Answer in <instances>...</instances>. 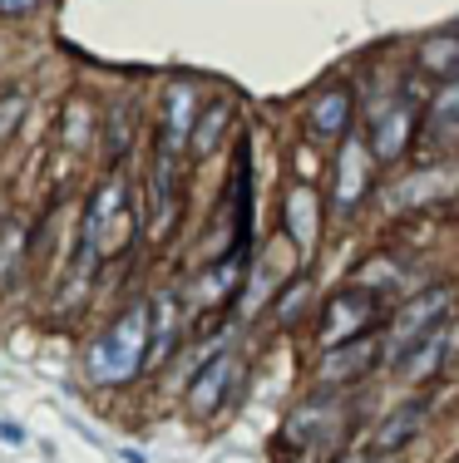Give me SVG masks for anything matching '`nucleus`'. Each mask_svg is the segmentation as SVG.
<instances>
[{
    "label": "nucleus",
    "mask_w": 459,
    "mask_h": 463,
    "mask_svg": "<svg viewBox=\"0 0 459 463\" xmlns=\"http://www.w3.org/2000/svg\"><path fill=\"white\" fill-rule=\"evenodd\" d=\"M0 444H25V429H15V424H0Z\"/></svg>",
    "instance_id": "nucleus-22"
},
{
    "label": "nucleus",
    "mask_w": 459,
    "mask_h": 463,
    "mask_svg": "<svg viewBox=\"0 0 459 463\" xmlns=\"http://www.w3.org/2000/svg\"><path fill=\"white\" fill-rule=\"evenodd\" d=\"M435 187H454V168H440V163H430V168H425V173H415V178H406V183H400L396 187V203H430V197H440V193H435Z\"/></svg>",
    "instance_id": "nucleus-14"
},
{
    "label": "nucleus",
    "mask_w": 459,
    "mask_h": 463,
    "mask_svg": "<svg viewBox=\"0 0 459 463\" xmlns=\"http://www.w3.org/2000/svg\"><path fill=\"white\" fill-rule=\"evenodd\" d=\"M415 134V109L410 104H390L386 114L376 118V128H370V153H376L380 163L400 158L406 153V143Z\"/></svg>",
    "instance_id": "nucleus-9"
},
{
    "label": "nucleus",
    "mask_w": 459,
    "mask_h": 463,
    "mask_svg": "<svg viewBox=\"0 0 459 463\" xmlns=\"http://www.w3.org/2000/svg\"><path fill=\"white\" fill-rule=\"evenodd\" d=\"M459 301V291L450 281H435L425 286L420 296H410L400 311H390L386 335H380V365H400L425 335H435L440 326H450V306Z\"/></svg>",
    "instance_id": "nucleus-2"
},
{
    "label": "nucleus",
    "mask_w": 459,
    "mask_h": 463,
    "mask_svg": "<svg viewBox=\"0 0 459 463\" xmlns=\"http://www.w3.org/2000/svg\"><path fill=\"white\" fill-rule=\"evenodd\" d=\"M40 0H0V15H30Z\"/></svg>",
    "instance_id": "nucleus-21"
},
{
    "label": "nucleus",
    "mask_w": 459,
    "mask_h": 463,
    "mask_svg": "<svg viewBox=\"0 0 459 463\" xmlns=\"http://www.w3.org/2000/svg\"><path fill=\"white\" fill-rule=\"evenodd\" d=\"M376 365H380V335H360V340H346V345L321 350L316 380L321 384H356V380H366Z\"/></svg>",
    "instance_id": "nucleus-5"
},
{
    "label": "nucleus",
    "mask_w": 459,
    "mask_h": 463,
    "mask_svg": "<svg viewBox=\"0 0 459 463\" xmlns=\"http://www.w3.org/2000/svg\"><path fill=\"white\" fill-rule=\"evenodd\" d=\"M351 463H356V458H351Z\"/></svg>",
    "instance_id": "nucleus-24"
},
{
    "label": "nucleus",
    "mask_w": 459,
    "mask_h": 463,
    "mask_svg": "<svg viewBox=\"0 0 459 463\" xmlns=\"http://www.w3.org/2000/svg\"><path fill=\"white\" fill-rule=\"evenodd\" d=\"M233 370H237V360H233V350H223V355H213L207 365L193 374V384H188V410L207 419L223 404V390H227V380H233Z\"/></svg>",
    "instance_id": "nucleus-6"
},
{
    "label": "nucleus",
    "mask_w": 459,
    "mask_h": 463,
    "mask_svg": "<svg viewBox=\"0 0 459 463\" xmlns=\"http://www.w3.org/2000/svg\"><path fill=\"white\" fill-rule=\"evenodd\" d=\"M430 134L445 138V134H459V80H450L430 104Z\"/></svg>",
    "instance_id": "nucleus-17"
},
{
    "label": "nucleus",
    "mask_w": 459,
    "mask_h": 463,
    "mask_svg": "<svg viewBox=\"0 0 459 463\" xmlns=\"http://www.w3.org/2000/svg\"><path fill=\"white\" fill-rule=\"evenodd\" d=\"M420 64L430 74H440L445 84L459 80V35H440V40H430V45L420 50Z\"/></svg>",
    "instance_id": "nucleus-16"
},
{
    "label": "nucleus",
    "mask_w": 459,
    "mask_h": 463,
    "mask_svg": "<svg viewBox=\"0 0 459 463\" xmlns=\"http://www.w3.org/2000/svg\"><path fill=\"white\" fill-rule=\"evenodd\" d=\"M351 118H356L351 90H326L311 104V114H306V128H311V138H346L351 134Z\"/></svg>",
    "instance_id": "nucleus-7"
},
{
    "label": "nucleus",
    "mask_w": 459,
    "mask_h": 463,
    "mask_svg": "<svg viewBox=\"0 0 459 463\" xmlns=\"http://www.w3.org/2000/svg\"><path fill=\"white\" fill-rule=\"evenodd\" d=\"M15 257H20V232H15V227H5V241H0V281L10 277Z\"/></svg>",
    "instance_id": "nucleus-19"
},
{
    "label": "nucleus",
    "mask_w": 459,
    "mask_h": 463,
    "mask_svg": "<svg viewBox=\"0 0 459 463\" xmlns=\"http://www.w3.org/2000/svg\"><path fill=\"white\" fill-rule=\"evenodd\" d=\"M148 330H153V306H129L124 316L104 326V335L90 345V380L104 390H119L134 374L148 370Z\"/></svg>",
    "instance_id": "nucleus-1"
},
{
    "label": "nucleus",
    "mask_w": 459,
    "mask_h": 463,
    "mask_svg": "<svg viewBox=\"0 0 459 463\" xmlns=\"http://www.w3.org/2000/svg\"><path fill=\"white\" fill-rule=\"evenodd\" d=\"M316 232H321V203H316V193L311 187H292V197H287V237H292V247H297L301 257L316 251Z\"/></svg>",
    "instance_id": "nucleus-10"
},
{
    "label": "nucleus",
    "mask_w": 459,
    "mask_h": 463,
    "mask_svg": "<svg viewBox=\"0 0 459 463\" xmlns=\"http://www.w3.org/2000/svg\"><path fill=\"white\" fill-rule=\"evenodd\" d=\"M178 306L168 301V296H158L153 301V330H148V370L163 365V360L173 355V340H178Z\"/></svg>",
    "instance_id": "nucleus-12"
},
{
    "label": "nucleus",
    "mask_w": 459,
    "mask_h": 463,
    "mask_svg": "<svg viewBox=\"0 0 459 463\" xmlns=\"http://www.w3.org/2000/svg\"><path fill=\"white\" fill-rule=\"evenodd\" d=\"M370 173H376V153L360 134L341 138V158H336V183H331V207L336 213H356L370 193Z\"/></svg>",
    "instance_id": "nucleus-4"
},
{
    "label": "nucleus",
    "mask_w": 459,
    "mask_h": 463,
    "mask_svg": "<svg viewBox=\"0 0 459 463\" xmlns=\"http://www.w3.org/2000/svg\"><path fill=\"white\" fill-rule=\"evenodd\" d=\"M306 301H311V277H297V281L287 286V291L277 296V306H272V311H277L282 326H292V321H297V316L306 311Z\"/></svg>",
    "instance_id": "nucleus-18"
},
{
    "label": "nucleus",
    "mask_w": 459,
    "mask_h": 463,
    "mask_svg": "<svg viewBox=\"0 0 459 463\" xmlns=\"http://www.w3.org/2000/svg\"><path fill=\"white\" fill-rule=\"evenodd\" d=\"M124 458H129V463H148L144 454H139V449H124Z\"/></svg>",
    "instance_id": "nucleus-23"
},
{
    "label": "nucleus",
    "mask_w": 459,
    "mask_h": 463,
    "mask_svg": "<svg viewBox=\"0 0 459 463\" xmlns=\"http://www.w3.org/2000/svg\"><path fill=\"white\" fill-rule=\"evenodd\" d=\"M380 311H386V301H380L370 286H346V291H336L331 306L321 311V345L331 350V345H346V340L376 335Z\"/></svg>",
    "instance_id": "nucleus-3"
},
{
    "label": "nucleus",
    "mask_w": 459,
    "mask_h": 463,
    "mask_svg": "<svg viewBox=\"0 0 459 463\" xmlns=\"http://www.w3.org/2000/svg\"><path fill=\"white\" fill-rule=\"evenodd\" d=\"M420 424H425V404L420 400L400 404V410L376 429V454H396V449H406L410 439L420 434Z\"/></svg>",
    "instance_id": "nucleus-11"
},
{
    "label": "nucleus",
    "mask_w": 459,
    "mask_h": 463,
    "mask_svg": "<svg viewBox=\"0 0 459 463\" xmlns=\"http://www.w3.org/2000/svg\"><path fill=\"white\" fill-rule=\"evenodd\" d=\"M193 138V90L188 84H173L168 90V118H163V143L183 148Z\"/></svg>",
    "instance_id": "nucleus-13"
},
{
    "label": "nucleus",
    "mask_w": 459,
    "mask_h": 463,
    "mask_svg": "<svg viewBox=\"0 0 459 463\" xmlns=\"http://www.w3.org/2000/svg\"><path fill=\"white\" fill-rule=\"evenodd\" d=\"M20 109H25V99L20 94H10V99H0V138L15 128V118H20Z\"/></svg>",
    "instance_id": "nucleus-20"
},
{
    "label": "nucleus",
    "mask_w": 459,
    "mask_h": 463,
    "mask_svg": "<svg viewBox=\"0 0 459 463\" xmlns=\"http://www.w3.org/2000/svg\"><path fill=\"white\" fill-rule=\"evenodd\" d=\"M450 345H454V326H440L435 335H425L396 370L406 374L410 384H425V380H435V374L445 370V360H450Z\"/></svg>",
    "instance_id": "nucleus-8"
},
{
    "label": "nucleus",
    "mask_w": 459,
    "mask_h": 463,
    "mask_svg": "<svg viewBox=\"0 0 459 463\" xmlns=\"http://www.w3.org/2000/svg\"><path fill=\"white\" fill-rule=\"evenodd\" d=\"M227 118H233V109L227 104H207L203 109V124L193 128V158H213V148H217V138H223V128H227Z\"/></svg>",
    "instance_id": "nucleus-15"
}]
</instances>
